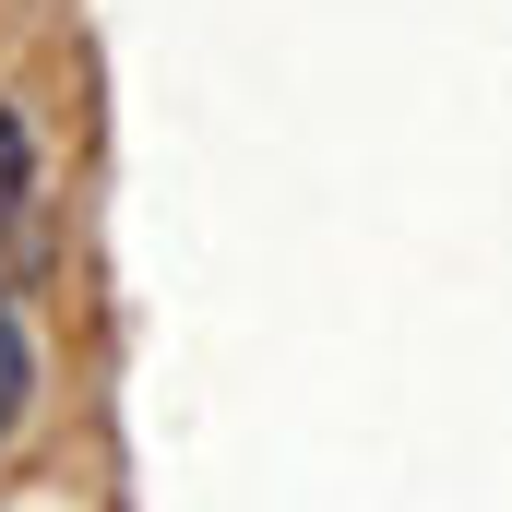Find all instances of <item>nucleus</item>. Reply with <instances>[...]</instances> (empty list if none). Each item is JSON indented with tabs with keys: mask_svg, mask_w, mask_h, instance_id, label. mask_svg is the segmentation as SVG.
<instances>
[{
	"mask_svg": "<svg viewBox=\"0 0 512 512\" xmlns=\"http://www.w3.org/2000/svg\"><path fill=\"white\" fill-rule=\"evenodd\" d=\"M24 179H36V143H24V120H12V108H0V215L24 203Z\"/></svg>",
	"mask_w": 512,
	"mask_h": 512,
	"instance_id": "2",
	"label": "nucleus"
},
{
	"mask_svg": "<svg viewBox=\"0 0 512 512\" xmlns=\"http://www.w3.org/2000/svg\"><path fill=\"white\" fill-rule=\"evenodd\" d=\"M24 405H36V346H24V322H12V298H0V441L24 429Z\"/></svg>",
	"mask_w": 512,
	"mask_h": 512,
	"instance_id": "1",
	"label": "nucleus"
}]
</instances>
